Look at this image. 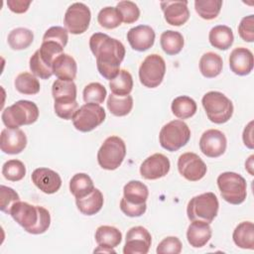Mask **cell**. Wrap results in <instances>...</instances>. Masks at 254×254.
Returning a JSON list of instances; mask_svg holds the SVG:
<instances>
[{"label":"cell","instance_id":"1","mask_svg":"<svg viewBox=\"0 0 254 254\" xmlns=\"http://www.w3.org/2000/svg\"><path fill=\"white\" fill-rule=\"evenodd\" d=\"M89 48L96 58L99 73L108 80L116 77L125 57L124 45L106 34L95 33L89 39Z\"/></svg>","mask_w":254,"mask_h":254},{"label":"cell","instance_id":"2","mask_svg":"<svg viewBox=\"0 0 254 254\" xmlns=\"http://www.w3.org/2000/svg\"><path fill=\"white\" fill-rule=\"evenodd\" d=\"M12 218L31 234H42L51 224L48 209L40 205H33L26 201H17L10 210Z\"/></svg>","mask_w":254,"mask_h":254},{"label":"cell","instance_id":"3","mask_svg":"<svg viewBox=\"0 0 254 254\" xmlns=\"http://www.w3.org/2000/svg\"><path fill=\"white\" fill-rule=\"evenodd\" d=\"M2 122L9 129L35 123L39 118V108L33 101L19 100L6 107L1 115Z\"/></svg>","mask_w":254,"mask_h":254},{"label":"cell","instance_id":"4","mask_svg":"<svg viewBox=\"0 0 254 254\" xmlns=\"http://www.w3.org/2000/svg\"><path fill=\"white\" fill-rule=\"evenodd\" d=\"M207 118L215 124L227 122L233 114L231 100L219 91H208L201 99Z\"/></svg>","mask_w":254,"mask_h":254},{"label":"cell","instance_id":"5","mask_svg":"<svg viewBox=\"0 0 254 254\" xmlns=\"http://www.w3.org/2000/svg\"><path fill=\"white\" fill-rule=\"evenodd\" d=\"M217 186L222 198L231 204L242 203L247 196L245 179L234 172H224L217 177Z\"/></svg>","mask_w":254,"mask_h":254},{"label":"cell","instance_id":"6","mask_svg":"<svg viewBox=\"0 0 254 254\" xmlns=\"http://www.w3.org/2000/svg\"><path fill=\"white\" fill-rule=\"evenodd\" d=\"M218 206L216 195L208 191L190 198L187 206V214L190 221L201 220L211 223L217 215Z\"/></svg>","mask_w":254,"mask_h":254},{"label":"cell","instance_id":"7","mask_svg":"<svg viewBox=\"0 0 254 254\" xmlns=\"http://www.w3.org/2000/svg\"><path fill=\"white\" fill-rule=\"evenodd\" d=\"M190 139V130L182 120H173L165 124L159 134L160 145L170 152L184 147Z\"/></svg>","mask_w":254,"mask_h":254},{"label":"cell","instance_id":"8","mask_svg":"<svg viewBox=\"0 0 254 254\" xmlns=\"http://www.w3.org/2000/svg\"><path fill=\"white\" fill-rule=\"evenodd\" d=\"M126 156V146L124 141L118 136H110L105 139L97 152V162L99 166L108 171L116 170Z\"/></svg>","mask_w":254,"mask_h":254},{"label":"cell","instance_id":"9","mask_svg":"<svg viewBox=\"0 0 254 254\" xmlns=\"http://www.w3.org/2000/svg\"><path fill=\"white\" fill-rule=\"evenodd\" d=\"M166 73V63L164 59L152 54L145 58L139 67L140 82L148 87L155 88L161 84Z\"/></svg>","mask_w":254,"mask_h":254},{"label":"cell","instance_id":"10","mask_svg":"<svg viewBox=\"0 0 254 254\" xmlns=\"http://www.w3.org/2000/svg\"><path fill=\"white\" fill-rule=\"evenodd\" d=\"M105 110L99 104L85 103L80 106L72 118L74 128L80 132H89L105 119Z\"/></svg>","mask_w":254,"mask_h":254},{"label":"cell","instance_id":"11","mask_svg":"<svg viewBox=\"0 0 254 254\" xmlns=\"http://www.w3.org/2000/svg\"><path fill=\"white\" fill-rule=\"evenodd\" d=\"M90 19L91 13L89 8L81 2H75L66 9L64 24L67 32L79 35L88 29Z\"/></svg>","mask_w":254,"mask_h":254},{"label":"cell","instance_id":"12","mask_svg":"<svg viewBox=\"0 0 254 254\" xmlns=\"http://www.w3.org/2000/svg\"><path fill=\"white\" fill-rule=\"evenodd\" d=\"M178 170L186 180L196 182L205 176L207 167L198 155L192 152H187L179 157Z\"/></svg>","mask_w":254,"mask_h":254},{"label":"cell","instance_id":"13","mask_svg":"<svg viewBox=\"0 0 254 254\" xmlns=\"http://www.w3.org/2000/svg\"><path fill=\"white\" fill-rule=\"evenodd\" d=\"M152 237L143 226L131 227L126 233L124 254H147L151 247Z\"/></svg>","mask_w":254,"mask_h":254},{"label":"cell","instance_id":"14","mask_svg":"<svg viewBox=\"0 0 254 254\" xmlns=\"http://www.w3.org/2000/svg\"><path fill=\"white\" fill-rule=\"evenodd\" d=\"M227 146L225 135L217 129L204 131L199 139V149L209 158H217L224 154Z\"/></svg>","mask_w":254,"mask_h":254},{"label":"cell","instance_id":"15","mask_svg":"<svg viewBox=\"0 0 254 254\" xmlns=\"http://www.w3.org/2000/svg\"><path fill=\"white\" fill-rule=\"evenodd\" d=\"M170 168V160L165 155L156 153L144 160L140 166V174L146 180H158L165 177Z\"/></svg>","mask_w":254,"mask_h":254},{"label":"cell","instance_id":"16","mask_svg":"<svg viewBox=\"0 0 254 254\" xmlns=\"http://www.w3.org/2000/svg\"><path fill=\"white\" fill-rule=\"evenodd\" d=\"M32 182L43 192L52 194L62 187L60 175L49 168H38L32 173Z\"/></svg>","mask_w":254,"mask_h":254},{"label":"cell","instance_id":"17","mask_svg":"<svg viewBox=\"0 0 254 254\" xmlns=\"http://www.w3.org/2000/svg\"><path fill=\"white\" fill-rule=\"evenodd\" d=\"M27 146V137L19 128L9 129L5 128L1 132L0 148L5 154L16 155L24 151Z\"/></svg>","mask_w":254,"mask_h":254},{"label":"cell","instance_id":"18","mask_svg":"<svg viewBox=\"0 0 254 254\" xmlns=\"http://www.w3.org/2000/svg\"><path fill=\"white\" fill-rule=\"evenodd\" d=\"M160 5L166 22L172 26H182L190 18L188 1H162Z\"/></svg>","mask_w":254,"mask_h":254},{"label":"cell","instance_id":"19","mask_svg":"<svg viewBox=\"0 0 254 254\" xmlns=\"http://www.w3.org/2000/svg\"><path fill=\"white\" fill-rule=\"evenodd\" d=\"M155 32L148 25H139L131 28L127 33V40L131 48L138 52L149 50L155 42Z\"/></svg>","mask_w":254,"mask_h":254},{"label":"cell","instance_id":"20","mask_svg":"<svg viewBox=\"0 0 254 254\" xmlns=\"http://www.w3.org/2000/svg\"><path fill=\"white\" fill-rule=\"evenodd\" d=\"M254 60L250 50L239 47L235 48L229 56V66L232 72L237 75H247L253 69Z\"/></svg>","mask_w":254,"mask_h":254},{"label":"cell","instance_id":"21","mask_svg":"<svg viewBox=\"0 0 254 254\" xmlns=\"http://www.w3.org/2000/svg\"><path fill=\"white\" fill-rule=\"evenodd\" d=\"M212 234L209 223L201 220H193L187 230V239L190 246L200 248L210 239Z\"/></svg>","mask_w":254,"mask_h":254},{"label":"cell","instance_id":"22","mask_svg":"<svg viewBox=\"0 0 254 254\" xmlns=\"http://www.w3.org/2000/svg\"><path fill=\"white\" fill-rule=\"evenodd\" d=\"M52 69L58 79L72 81L76 76L77 64L71 56L64 53L56 58Z\"/></svg>","mask_w":254,"mask_h":254},{"label":"cell","instance_id":"23","mask_svg":"<svg viewBox=\"0 0 254 254\" xmlns=\"http://www.w3.org/2000/svg\"><path fill=\"white\" fill-rule=\"evenodd\" d=\"M122 199L128 203L135 205L146 204L149 195L148 188L140 181H130L123 188Z\"/></svg>","mask_w":254,"mask_h":254},{"label":"cell","instance_id":"24","mask_svg":"<svg viewBox=\"0 0 254 254\" xmlns=\"http://www.w3.org/2000/svg\"><path fill=\"white\" fill-rule=\"evenodd\" d=\"M103 194L98 190L95 189L89 192L87 195L75 198V203L78 210L84 215H93L97 213L103 206Z\"/></svg>","mask_w":254,"mask_h":254},{"label":"cell","instance_id":"25","mask_svg":"<svg viewBox=\"0 0 254 254\" xmlns=\"http://www.w3.org/2000/svg\"><path fill=\"white\" fill-rule=\"evenodd\" d=\"M122 240L121 231L110 225H101L95 231V241L98 246L113 249L120 244Z\"/></svg>","mask_w":254,"mask_h":254},{"label":"cell","instance_id":"26","mask_svg":"<svg viewBox=\"0 0 254 254\" xmlns=\"http://www.w3.org/2000/svg\"><path fill=\"white\" fill-rule=\"evenodd\" d=\"M209 43L212 47L225 51L229 49L234 41L232 30L225 25H217L209 31Z\"/></svg>","mask_w":254,"mask_h":254},{"label":"cell","instance_id":"27","mask_svg":"<svg viewBox=\"0 0 254 254\" xmlns=\"http://www.w3.org/2000/svg\"><path fill=\"white\" fill-rule=\"evenodd\" d=\"M236 246L242 249H254V224L251 221L239 223L232 234Z\"/></svg>","mask_w":254,"mask_h":254},{"label":"cell","instance_id":"28","mask_svg":"<svg viewBox=\"0 0 254 254\" xmlns=\"http://www.w3.org/2000/svg\"><path fill=\"white\" fill-rule=\"evenodd\" d=\"M223 67V62L219 55L213 52L203 54L199 60V70L204 77L212 78L220 74Z\"/></svg>","mask_w":254,"mask_h":254},{"label":"cell","instance_id":"29","mask_svg":"<svg viewBox=\"0 0 254 254\" xmlns=\"http://www.w3.org/2000/svg\"><path fill=\"white\" fill-rule=\"evenodd\" d=\"M55 102H71L76 100V85L69 80L56 79L52 86Z\"/></svg>","mask_w":254,"mask_h":254},{"label":"cell","instance_id":"30","mask_svg":"<svg viewBox=\"0 0 254 254\" xmlns=\"http://www.w3.org/2000/svg\"><path fill=\"white\" fill-rule=\"evenodd\" d=\"M160 44L163 51L169 56L178 55L184 48V37L180 32L167 30L162 33Z\"/></svg>","mask_w":254,"mask_h":254},{"label":"cell","instance_id":"31","mask_svg":"<svg viewBox=\"0 0 254 254\" xmlns=\"http://www.w3.org/2000/svg\"><path fill=\"white\" fill-rule=\"evenodd\" d=\"M195 101L187 95L176 97L171 105L173 114L180 119H188L193 116L196 112Z\"/></svg>","mask_w":254,"mask_h":254},{"label":"cell","instance_id":"32","mask_svg":"<svg viewBox=\"0 0 254 254\" xmlns=\"http://www.w3.org/2000/svg\"><path fill=\"white\" fill-rule=\"evenodd\" d=\"M93 190L94 185L91 178L84 173H77L70 179L69 190L75 198L83 197Z\"/></svg>","mask_w":254,"mask_h":254},{"label":"cell","instance_id":"33","mask_svg":"<svg viewBox=\"0 0 254 254\" xmlns=\"http://www.w3.org/2000/svg\"><path fill=\"white\" fill-rule=\"evenodd\" d=\"M109 87L113 94L117 96L129 95L133 88V77L126 69H120L116 77L109 81Z\"/></svg>","mask_w":254,"mask_h":254},{"label":"cell","instance_id":"34","mask_svg":"<svg viewBox=\"0 0 254 254\" xmlns=\"http://www.w3.org/2000/svg\"><path fill=\"white\" fill-rule=\"evenodd\" d=\"M7 41L12 50H25L33 43L34 34L27 28H16L9 33Z\"/></svg>","mask_w":254,"mask_h":254},{"label":"cell","instance_id":"35","mask_svg":"<svg viewBox=\"0 0 254 254\" xmlns=\"http://www.w3.org/2000/svg\"><path fill=\"white\" fill-rule=\"evenodd\" d=\"M107 108L111 114L115 116H125L130 113L133 108V98L131 95L117 96L115 94L108 95Z\"/></svg>","mask_w":254,"mask_h":254},{"label":"cell","instance_id":"36","mask_svg":"<svg viewBox=\"0 0 254 254\" xmlns=\"http://www.w3.org/2000/svg\"><path fill=\"white\" fill-rule=\"evenodd\" d=\"M15 87L20 93L27 95L37 94L41 89L39 80L30 72H22L18 74L15 78Z\"/></svg>","mask_w":254,"mask_h":254},{"label":"cell","instance_id":"37","mask_svg":"<svg viewBox=\"0 0 254 254\" xmlns=\"http://www.w3.org/2000/svg\"><path fill=\"white\" fill-rule=\"evenodd\" d=\"M222 6L221 0H195L194 9L198 16L204 20L216 18Z\"/></svg>","mask_w":254,"mask_h":254},{"label":"cell","instance_id":"38","mask_svg":"<svg viewBox=\"0 0 254 254\" xmlns=\"http://www.w3.org/2000/svg\"><path fill=\"white\" fill-rule=\"evenodd\" d=\"M97 21L99 25L105 29H115L121 22L122 18L116 9V7H104L97 15Z\"/></svg>","mask_w":254,"mask_h":254},{"label":"cell","instance_id":"39","mask_svg":"<svg viewBox=\"0 0 254 254\" xmlns=\"http://www.w3.org/2000/svg\"><path fill=\"white\" fill-rule=\"evenodd\" d=\"M2 175L11 182L21 181L26 175V167L20 160H9L4 163L2 167Z\"/></svg>","mask_w":254,"mask_h":254},{"label":"cell","instance_id":"40","mask_svg":"<svg viewBox=\"0 0 254 254\" xmlns=\"http://www.w3.org/2000/svg\"><path fill=\"white\" fill-rule=\"evenodd\" d=\"M83 100L85 103L100 104L104 101L107 91L106 88L99 82H91L83 89Z\"/></svg>","mask_w":254,"mask_h":254},{"label":"cell","instance_id":"41","mask_svg":"<svg viewBox=\"0 0 254 254\" xmlns=\"http://www.w3.org/2000/svg\"><path fill=\"white\" fill-rule=\"evenodd\" d=\"M116 9L122 18V22L125 24H132L136 22L140 17V10L138 6L132 1H120L117 3Z\"/></svg>","mask_w":254,"mask_h":254},{"label":"cell","instance_id":"42","mask_svg":"<svg viewBox=\"0 0 254 254\" xmlns=\"http://www.w3.org/2000/svg\"><path fill=\"white\" fill-rule=\"evenodd\" d=\"M30 69L33 74L39 76L42 79H48L53 75V69L51 66L46 64L39 54V50H37L30 59Z\"/></svg>","mask_w":254,"mask_h":254},{"label":"cell","instance_id":"43","mask_svg":"<svg viewBox=\"0 0 254 254\" xmlns=\"http://www.w3.org/2000/svg\"><path fill=\"white\" fill-rule=\"evenodd\" d=\"M20 200L19 194L12 189L6 186L0 187V209L1 211L10 214L13 204Z\"/></svg>","mask_w":254,"mask_h":254},{"label":"cell","instance_id":"44","mask_svg":"<svg viewBox=\"0 0 254 254\" xmlns=\"http://www.w3.org/2000/svg\"><path fill=\"white\" fill-rule=\"evenodd\" d=\"M45 41H53L60 44L63 48H64L68 41L67 30L61 26L51 27L46 31L43 37V42Z\"/></svg>","mask_w":254,"mask_h":254},{"label":"cell","instance_id":"45","mask_svg":"<svg viewBox=\"0 0 254 254\" xmlns=\"http://www.w3.org/2000/svg\"><path fill=\"white\" fill-rule=\"evenodd\" d=\"M182 242L178 237L168 236L159 243L156 252L158 254H179L182 251Z\"/></svg>","mask_w":254,"mask_h":254},{"label":"cell","instance_id":"46","mask_svg":"<svg viewBox=\"0 0 254 254\" xmlns=\"http://www.w3.org/2000/svg\"><path fill=\"white\" fill-rule=\"evenodd\" d=\"M54 109L60 118L70 120L73 118L75 112L78 109V103L76 100L71 102H55Z\"/></svg>","mask_w":254,"mask_h":254},{"label":"cell","instance_id":"47","mask_svg":"<svg viewBox=\"0 0 254 254\" xmlns=\"http://www.w3.org/2000/svg\"><path fill=\"white\" fill-rule=\"evenodd\" d=\"M254 15H249L240 21L238 26V34L240 38L248 43H252L254 41Z\"/></svg>","mask_w":254,"mask_h":254},{"label":"cell","instance_id":"48","mask_svg":"<svg viewBox=\"0 0 254 254\" xmlns=\"http://www.w3.org/2000/svg\"><path fill=\"white\" fill-rule=\"evenodd\" d=\"M120 209L127 216L138 217V216H141V215H143L145 213V211L147 209V204L135 205V204L128 203V202H126L125 200H123L121 198V200H120Z\"/></svg>","mask_w":254,"mask_h":254},{"label":"cell","instance_id":"49","mask_svg":"<svg viewBox=\"0 0 254 254\" xmlns=\"http://www.w3.org/2000/svg\"><path fill=\"white\" fill-rule=\"evenodd\" d=\"M32 3L31 0L25 1V0H8L7 1V6L8 8L17 14H22L25 13L28 9L30 4Z\"/></svg>","mask_w":254,"mask_h":254},{"label":"cell","instance_id":"50","mask_svg":"<svg viewBox=\"0 0 254 254\" xmlns=\"http://www.w3.org/2000/svg\"><path fill=\"white\" fill-rule=\"evenodd\" d=\"M253 121H250L248 123V125L244 128V131H243V135H242V138H243V142H244V145L246 147H248L249 149H253L254 148V143H253Z\"/></svg>","mask_w":254,"mask_h":254},{"label":"cell","instance_id":"51","mask_svg":"<svg viewBox=\"0 0 254 254\" xmlns=\"http://www.w3.org/2000/svg\"><path fill=\"white\" fill-rule=\"evenodd\" d=\"M253 158H254V156L253 155H251L250 157H249V159L246 161V163H245V169L249 172V174L251 175V176H253Z\"/></svg>","mask_w":254,"mask_h":254}]
</instances>
